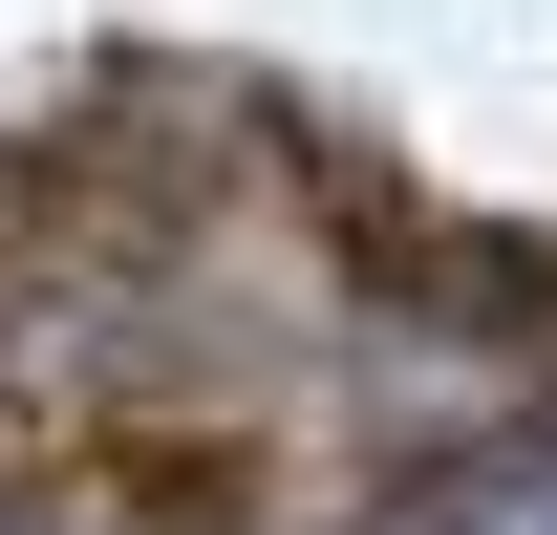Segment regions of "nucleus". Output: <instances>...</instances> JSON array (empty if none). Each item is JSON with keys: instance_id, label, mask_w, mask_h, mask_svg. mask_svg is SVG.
<instances>
[{"instance_id": "obj_2", "label": "nucleus", "mask_w": 557, "mask_h": 535, "mask_svg": "<svg viewBox=\"0 0 557 535\" xmlns=\"http://www.w3.org/2000/svg\"><path fill=\"white\" fill-rule=\"evenodd\" d=\"M0 535H108V514H0Z\"/></svg>"}, {"instance_id": "obj_1", "label": "nucleus", "mask_w": 557, "mask_h": 535, "mask_svg": "<svg viewBox=\"0 0 557 535\" xmlns=\"http://www.w3.org/2000/svg\"><path fill=\"white\" fill-rule=\"evenodd\" d=\"M386 535H557V428H515V450H472V471H429Z\"/></svg>"}]
</instances>
